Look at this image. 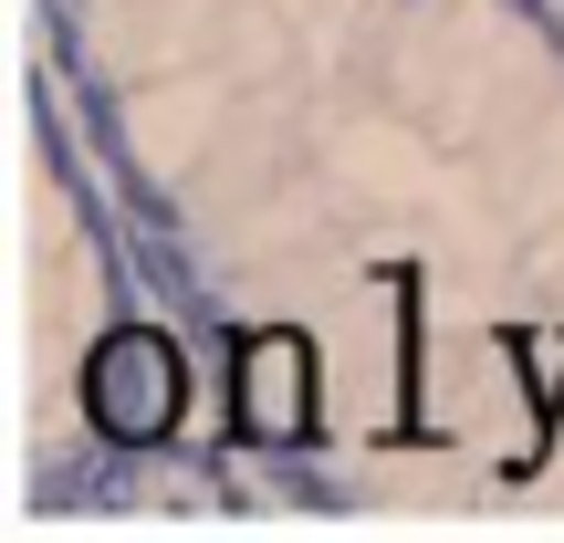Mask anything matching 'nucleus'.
<instances>
[{
  "instance_id": "f257e3e1",
  "label": "nucleus",
  "mask_w": 564,
  "mask_h": 543,
  "mask_svg": "<svg viewBox=\"0 0 564 543\" xmlns=\"http://www.w3.org/2000/svg\"><path fill=\"white\" fill-rule=\"evenodd\" d=\"M84 428L116 449H158L188 428V356L167 324H105L95 345H84Z\"/></svg>"
},
{
  "instance_id": "f03ea898",
  "label": "nucleus",
  "mask_w": 564,
  "mask_h": 543,
  "mask_svg": "<svg viewBox=\"0 0 564 543\" xmlns=\"http://www.w3.org/2000/svg\"><path fill=\"white\" fill-rule=\"evenodd\" d=\"M324 428V356L303 324H251L230 345V439L251 449H303Z\"/></svg>"
}]
</instances>
